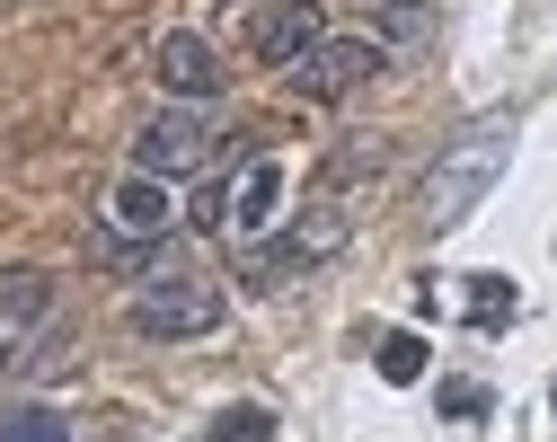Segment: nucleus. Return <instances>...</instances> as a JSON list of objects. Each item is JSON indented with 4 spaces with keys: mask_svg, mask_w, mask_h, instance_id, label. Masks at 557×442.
Returning <instances> with one entry per match:
<instances>
[{
    "mask_svg": "<svg viewBox=\"0 0 557 442\" xmlns=\"http://www.w3.org/2000/svg\"><path fill=\"white\" fill-rule=\"evenodd\" d=\"M505 160H513V115H486V124H469L451 151L425 169V195H416V221L425 231H451V221H469L478 204H486V186L505 177Z\"/></svg>",
    "mask_w": 557,
    "mask_h": 442,
    "instance_id": "nucleus-1",
    "label": "nucleus"
},
{
    "mask_svg": "<svg viewBox=\"0 0 557 442\" xmlns=\"http://www.w3.org/2000/svg\"><path fill=\"white\" fill-rule=\"evenodd\" d=\"M222 283L213 274H151L143 302H133V328H143L151 345H177V336H213L222 328Z\"/></svg>",
    "mask_w": 557,
    "mask_h": 442,
    "instance_id": "nucleus-2",
    "label": "nucleus"
},
{
    "mask_svg": "<svg viewBox=\"0 0 557 442\" xmlns=\"http://www.w3.org/2000/svg\"><path fill=\"white\" fill-rule=\"evenodd\" d=\"M372 71H389V45H381V36H319L284 81H293V98H319V107H327V98H355Z\"/></svg>",
    "mask_w": 557,
    "mask_h": 442,
    "instance_id": "nucleus-3",
    "label": "nucleus"
},
{
    "mask_svg": "<svg viewBox=\"0 0 557 442\" xmlns=\"http://www.w3.org/2000/svg\"><path fill=\"white\" fill-rule=\"evenodd\" d=\"M133 169H143V177H160V186H177V177H203V169H213V124H203L195 107H169V115H151L143 133H133Z\"/></svg>",
    "mask_w": 557,
    "mask_h": 442,
    "instance_id": "nucleus-4",
    "label": "nucleus"
},
{
    "mask_svg": "<svg viewBox=\"0 0 557 442\" xmlns=\"http://www.w3.org/2000/svg\"><path fill=\"white\" fill-rule=\"evenodd\" d=\"M98 231H107V240H169V231H177V195H169L160 177H143V169H133V177L107 195Z\"/></svg>",
    "mask_w": 557,
    "mask_h": 442,
    "instance_id": "nucleus-5",
    "label": "nucleus"
},
{
    "mask_svg": "<svg viewBox=\"0 0 557 442\" xmlns=\"http://www.w3.org/2000/svg\"><path fill=\"white\" fill-rule=\"evenodd\" d=\"M319 36H327V10H319V0H274V10H257V27H248V45H257L265 71H293Z\"/></svg>",
    "mask_w": 557,
    "mask_h": 442,
    "instance_id": "nucleus-6",
    "label": "nucleus"
},
{
    "mask_svg": "<svg viewBox=\"0 0 557 442\" xmlns=\"http://www.w3.org/2000/svg\"><path fill=\"white\" fill-rule=\"evenodd\" d=\"M336 240H345V212L319 204V221H301V231H284V240H248V283H284V274H301L310 257H327Z\"/></svg>",
    "mask_w": 557,
    "mask_h": 442,
    "instance_id": "nucleus-7",
    "label": "nucleus"
},
{
    "mask_svg": "<svg viewBox=\"0 0 557 442\" xmlns=\"http://www.w3.org/2000/svg\"><path fill=\"white\" fill-rule=\"evenodd\" d=\"M151 71H160V89H169V98H195V107H203V98H222V62H213V45L186 36V27H177V36H160Z\"/></svg>",
    "mask_w": 557,
    "mask_h": 442,
    "instance_id": "nucleus-8",
    "label": "nucleus"
},
{
    "mask_svg": "<svg viewBox=\"0 0 557 442\" xmlns=\"http://www.w3.org/2000/svg\"><path fill=\"white\" fill-rule=\"evenodd\" d=\"M274 204H284V160H248V169H239V186H231L222 231H239V240H265V231H274Z\"/></svg>",
    "mask_w": 557,
    "mask_h": 442,
    "instance_id": "nucleus-9",
    "label": "nucleus"
},
{
    "mask_svg": "<svg viewBox=\"0 0 557 442\" xmlns=\"http://www.w3.org/2000/svg\"><path fill=\"white\" fill-rule=\"evenodd\" d=\"M513 310H522V292L505 283V274H469V328H513Z\"/></svg>",
    "mask_w": 557,
    "mask_h": 442,
    "instance_id": "nucleus-10",
    "label": "nucleus"
},
{
    "mask_svg": "<svg viewBox=\"0 0 557 442\" xmlns=\"http://www.w3.org/2000/svg\"><path fill=\"white\" fill-rule=\"evenodd\" d=\"M45 310H53L45 274H27V266H18V274H0V328H36Z\"/></svg>",
    "mask_w": 557,
    "mask_h": 442,
    "instance_id": "nucleus-11",
    "label": "nucleus"
},
{
    "mask_svg": "<svg viewBox=\"0 0 557 442\" xmlns=\"http://www.w3.org/2000/svg\"><path fill=\"white\" fill-rule=\"evenodd\" d=\"M372 363H381V381H389V390L425 381V336H407V328H398V336H381V354H372Z\"/></svg>",
    "mask_w": 557,
    "mask_h": 442,
    "instance_id": "nucleus-12",
    "label": "nucleus"
},
{
    "mask_svg": "<svg viewBox=\"0 0 557 442\" xmlns=\"http://www.w3.org/2000/svg\"><path fill=\"white\" fill-rule=\"evenodd\" d=\"M0 442H72V425H62L53 407H18L10 425H0Z\"/></svg>",
    "mask_w": 557,
    "mask_h": 442,
    "instance_id": "nucleus-13",
    "label": "nucleus"
},
{
    "mask_svg": "<svg viewBox=\"0 0 557 442\" xmlns=\"http://www.w3.org/2000/svg\"><path fill=\"white\" fill-rule=\"evenodd\" d=\"M381 36H398V45H425V36H434V10H416V0H389V10H381Z\"/></svg>",
    "mask_w": 557,
    "mask_h": 442,
    "instance_id": "nucleus-14",
    "label": "nucleus"
},
{
    "mask_svg": "<svg viewBox=\"0 0 557 442\" xmlns=\"http://www.w3.org/2000/svg\"><path fill=\"white\" fill-rule=\"evenodd\" d=\"M486 407H496V390H486V381H443V416H486Z\"/></svg>",
    "mask_w": 557,
    "mask_h": 442,
    "instance_id": "nucleus-15",
    "label": "nucleus"
},
{
    "mask_svg": "<svg viewBox=\"0 0 557 442\" xmlns=\"http://www.w3.org/2000/svg\"><path fill=\"white\" fill-rule=\"evenodd\" d=\"M265 433H274V416H265V407H231V416L213 425V442H265Z\"/></svg>",
    "mask_w": 557,
    "mask_h": 442,
    "instance_id": "nucleus-16",
    "label": "nucleus"
}]
</instances>
